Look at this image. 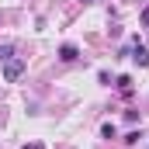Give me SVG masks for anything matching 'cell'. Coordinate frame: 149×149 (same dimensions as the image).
Listing matches in <instances>:
<instances>
[{
    "mask_svg": "<svg viewBox=\"0 0 149 149\" xmlns=\"http://www.w3.org/2000/svg\"><path fill=\"white\" fill-rule=\"evenodd\" d=\"M139 21H142V28H149V7L142 10V14H139Z\"/></svg>",
    "mask_w": 149,
    "mask_h": 149,
    "instance_id": "52a82bcc",
    "label": "cell"
},
{
    "mask_svg": "<svg viewBox=\"0 0 149 149\" xmlns=\"http://www.w3.org/2000/svg\"><path fill=\"white\" fill-rule=\"evenodd\" d=\"M59 59H63V63H76V59H80V49H76L73 42L59 45Z\"/></svg>",
    "mask_w": 149,
    "mask_h": 149,
    "instance_id": "7a4b0ae2",
    "label": "cell"
},
{
    "mask_svg": "<svg viewBox=\"0 0 149 149\" xmlns=\"http://www.w3.org/2000/svg\"><path fill=\"white\" fill-rule=\"evenodd\" d=\"M83 3H97V0H83Z\"/></svg>",
    "mask_w": 149,
    "mask_h": 149,
    "instance_id": "30bf717a",
    "label": "cell"
},
{
    "mask_svg": "<svg viewBox=\"0 0 149 149\" xmlns=\"http://www.w3.org/2000/svg\"><path fill=\"white\" fill-rule=\"evenodd\" d=\"M128 56H132L139 66H149V49H146V45H139V38H135V49H132Z\"/></svg>",
    "mask_w": 149,
    "mask_h": 149,
    "instance_id": "3957f363",
    "label": "cell"
},
{
    "mask_svg": "<svg viewBox=\"0 0 149 149\" xmlns=\"http://www.w3.org/2000/svg\"><path fill=\"white\" fill-rule=\"evenodd\" d=\"M101 135H104V139H114V135H118L114 121H104V125H101Z\"/></svg>",
    "mask_w": 149,
    "mask_h": 149,
    "instance_id": "5b68a950",
    "label": "cell"
},
{
    "mask_svg": "<svg viewBox=\"0 0 149 149\" xmlns=\"http://www.w3.org/2000/svg\"><path fill=\"white\" fill-rule=\"evenodd\" d=\"M10 56V45H0V59H7Z\"/></svg>",
    "mask_w": 149,
    "mask_h": 149,
    "instance_id": "9c48e42d",
    "label": "cell"
},
{
    "mask_svg": "<svg viewBox=\"0 0 149 149\" xmlns=\"http://www.w3.org/2000/svg\"><path fill=\"white\" fill-rule=\"evenodd\" d=\"M114 87H118V90H121V94L128 97V94H132V76H128V73H121L118 80H114Z\"/></svg>",
    "mask_w": 149,
    "mask_h": 149,
    "instance_id": "277c9868",
    "label": "cell"
},
{
    "mask_svg": "<svg viewBox=\"0 0 149 149\" xmlns=\"http://www.w3.org/2000/svg\"><path fill=\"white\" fill-rule=\"evenodd\" d=\"M21 73H24V59H7V63H3V80H7V83L21 80Z\"/></svg>",
    "mask_w": 149,
    "mask_h": 149,
    "instance_id": "6da1fadb",
    "label": "cell"
},
{
    "mask_svg": "<svg viewBox=\"0 0 149 149\" xmlns=\"http://www.w3.org/2000/svg\"><path fill=\"white\" fill-rule=\"evenodd\" d=\"M21 149H45V142H28V146H21Z\"/></svg>",
    "mask_w": 149,
    "mask_h": 149,
    "instance_id": "ba28073f",
    "label": "cell"
},
{
    "mask_svg": "<svg viewBox=\"0 0 149 149\" xmlns=\"http://www.w3.org/2000/svg\"><path fill=\"white\" fill-rule=\"evenodd\" d=\"M139 139H142V135H139V132H128V135H125V146H135V142H139Z\"/></svg>",
    "mask_w": 149,
    "mask_h": 149,
    "instance_id": "8992f818",
    "label": "cell"
}]
</instances>
